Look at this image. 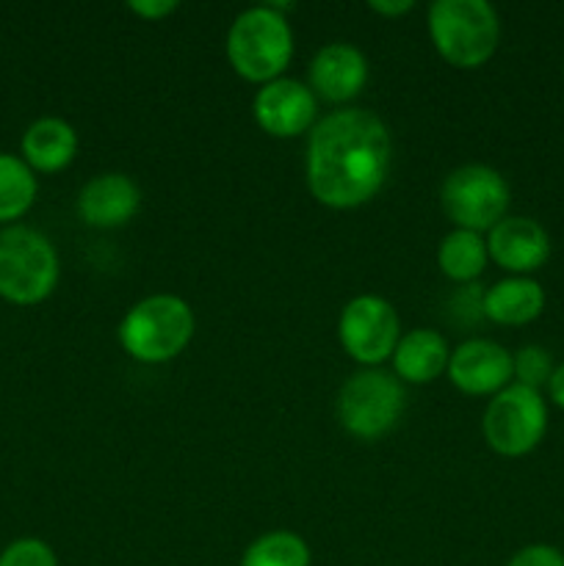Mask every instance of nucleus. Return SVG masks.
Segmentation results:
<instances>
[{
  "label": "nucleus",
  "instance_id": "7ed1b4c3",
  "mask_svg": "<svg viewBox=\"0 0 564 566\" xmlns=\"http://www.w3.org/2000/svg\"><path fill=\"white\" fill-rule=\"evenodd\" d=\"M227 59L238 75L252 83L282 77L293 59V33L285 14L269 3L241 11L227 31Z\"/></svg>",
  "mask_w": 564,
  "mask_h": 566
},
{
  "label": "nucleus",
  "instance_id": "a878e982",
  "mask_svg": "<svg viewBox=\"0 0 564 566\" xmlns=\"http://www.w3.org/2000/svg\"><path fill=\"white\" fill-rule=\"evenodd\" d=\"M547 392H551V401L564 409V365H558V368L553 370L551 381H547Z\"/></svg>",
  "mask_w": 564,
  "mask_h": 566
},
{
  "label": "nucleus",
  "instance_id": "ddd939ff",
  "mask_svg": "<svg viewBox=\"0 0 564 566\" xmlns=\"http://www.w3.org/2000/svg\"><path fill=\"white\" fill-rule=\"evenodd\" d=\"M142 208L136 180L122 171L97 175L77 193V216L88 227H122Z\"/></svg>",
  "mask_w": 564,
  "mask_h": 566
},
{
  "label": "nucleus",
  "instance_id": "5701e85b",
  "mask_svg": "<svg viewBox=\"0 0 564 566\" xmlns=\"http://www.w3.org/2000/svg\"><path fill=\"white\" fill-rule=\"evenodd\" d=\"M506 566H564V553L553 545H529L514 553Z\"/></svg>",
  "mask_w": 564,
  "mask_h": 566
},
{
  "label": "nucleus",
  "instance_id": "423d86ee",
  "mask_svg": "<svg viewBox=\"0 0 564 566\" xmlns=\"http://www.w3.org/2000/svg\"><path fill=\"white\" fill-rule=\"evenodd\" d=\"M407 403L401 379L387 370L365 368L348 376L337 396V420L357 440H382L398 426Z\"/></svg>",
  "mask_w": 564,
  "mask_h": 566
},
{
  "label": "nucleus",
  "instance_id": "393cba45",
  "mask_svg": "<svg viewBox=\"0 0 564 566\" xmlns=\"http://www.w3.org/2000/svg\"><path fill=\"white\" fill-rule=\"evenodd\" d=\"M412 0H368V9L385 17H401L412 11Z\"/></svg>",
  "mask_w": 564,
  "mask_h": 566
},
{
  "label": "nucleus",
  "instance_id": "39448f33",
  "mask_svg": "<svg viewBox=\"0 0 564 566\" xmlns=\"http://www.w3.org/2000/svg\"><path fill=\"white\" fill-rule=\"evenodd\" d=\"M59 274V254L42 232L22 224L0 230V298L31 307L55 291Z\"/></svg>",
  "mask_w": 564,
  "mask_h": 566
},
{
  "label": "nucleus",
  "instance_id": "9b49d317",
  "mask_svg": "<svg viewBox=\"0 0 564 566\" xmlns=\"http://www.w3.org/2000/svg\"><path fill=\"white\" fill-rule=\"evenodd\" d=\"M315 111H318V103H315L313 88L293 77L263 83L252 103L254 122L276 138L302 136L315 122Z\"/></svg>",
  "mask_w": 564,
  "mask_h": 566
},
{
  "label": "nucleus",
  "instance_id": "b1692460",
  "mask_svg": "<svg viewBox=\"0 0 564 566\" xmlns=\"http://www.w3.org/2000/svg\"><path fill=\"white\" fill-rule=\"evenodd\" d=\"M127 9L136 11L144 20H164L166 14L177 11V3L175 0H130Z\"/></svg>",
  "mask_w": 564,
  "mask_h": 566
},
{
  "label": "nucleus",
  "instance_id": "f03ea898",
  "mask_svg": "<svg viewBox=\"0 0 564 566\" xmlns=\"http://www.w3.org/2000/svg\"><path fill=\"white\" fill-rule=\"evenodd\" d=\"M429 36L437 53L459 70L487 64L501 42V20L487 0H435Z\"/></svg>",
  "mask_w": 564,
  "mask_h": 566
},
{
  "label": "nucleus",
  "instance_id": "412c9836",
  "mask_svg": "<svg viewBox=\"0 0 564 566\" xmlns=\"http://www.w3.org/2000/svg\"><path fill=\"white\" fill-rule=\"evenodd\" d=\"M512 363L518 385L531 387V390H540L542 385H547L553 370H556L553 368V357L542 346H523L518 354H512Z\"/></svg>",
  "mask_w": 564,
  "mask_h": 566
},
{
  "label": "nucleus",
  "instance_id": "2eb2a0df",
  "mask_svg": "<svg viewBox=\"0 0 564 566\" xmlns=\"http://www.w3.org/2000/svg\"><path fill=\"white\" fill-rule=\"evenodd\" d=\"M77 153V133L59 116H42L22 133V160L33 171H61Z\"/></svg>",
  "mask_w": 564,
  "mask_h": 566
},
{
  "label": "nucleus",
  "instance_id": "20e7f679",
  "mask_svg": "<svg viewBox=\"0 0 564 566\" xmlns=\"http://www.w3.org/2000/svg\"><path fill=\"white\" fill-rule=\"evenodd\" d=\"M194 310L186 298L155 293L142 298L119 324V343L133 359L160 365L175 359L194 337Z\"/></svg>",
  "mask_w": 564,
  "mask_h": 566
},
{
  "label": "nucleus",
  "instance_id": "0eeeda50",
  "mask_svg": "<svg viewBox=\"0 0 564 566\" xmlns=\"http://www.w3.org/2000/svg\"><path fill=\"white\" fill-rule=\"evenodd\" d=\"M440 202L457 230L490 232L506 219L509 182L501 171L484 164H464L442 180Z\"/></svg>",
  "mask_w": 564,
  "mask_h": 566
},
{
  "label": "nucleus",
  "instance_id": "1a4fd4ad",
  "mask_svg": "<svg viewBox=\"0 0 564 566\" xmlns=\"http://www.w3.org/2000/svg\"><path fill=\"white\" fill-rule=\"evenodd\" d=\"M337 337L348 357L357 359L359 365L374 368V365L385 363L401 340L396 307L382 296L352 298L337 321Z\"/></svg>",
  "mask_w": 564,
  "mask_h": 566
},
{
  "label": "nucleus",
  "instance_id": "6ab92c4d",
  "mask_svg": "<svg viewBox=\"0 0 564 566\" xmlns=\"http://www.w3.org/2000/svg\"><path fill=\"white\" fill-rule=\"evenodd\" d=\"M39 182L31 166L11 153H0V224L22 219L36 199Z\"/></svg>",
  "mask_w": 564,
  "mask_h": 566
},
{
  "label": "nucleus",
  "instance_id": "f8f14e48",
  "mask_svg": "<svg viewBox=\"0 0 564 566\" xmlns=\"http://www.w3.org/2000/svg\"><path fill=\"white\" fill-rule=\"evenodd\" d=\"M487 254L501 269L525 276L547 263V258H551V238H547L545 227L540 221L525 219V216H506V219L498 221L490 230Z\"/></svg>",
  "mask_w": 564,
  "mask_h": 566
},
{
  "label": "nucleus",
  "instance_id": "4be33fe9",
  "mask_svg": "<svg viewBox=\"0 0 564 566\" xmlns=\"http://www.w3.org/2000/svg\"><path fill=\"white\" fill-rule=\"evenodd\" d=\"M0 566H59L53 547L42 539H17L0 553Z\"/></svg>",
  "mask_w": 564,
  "mask_h": 566
},
{
  "label": "nucleus",
  "instance_id": "9d476101",
  "mask_svg": "<svg viewBox=\"0 0 564 566\" xmlns=\"http://www.w3.org/2000/svg\"><path fill=\"white\" fill-rule=\"evenodd\" d=\"M448 379L468 396H495L514 379L512 354L501 343L484 337L464 340L451 352Z\"/></svg>",
  "mask_w": 564,
  "mask_h": 566
},
{
  "label": "nucleus",
  "instance_id": "aec40b11",
  "mask_svg": "<svg viewBox=\"0 0 564 566\" xmlns=\"http://www.w3.org/2000/svg\"><path fill=\"white\" fill-rule=\"evenodd\" d=\"M241 566H310V547L293 531H269L247 547Z\"/></svg>",
  "mask_w": 564,
  "mask_h": 566
},
{
  "label": "nucleus",
  "instance_id": "6e6552de",
  "mask_svg": "<svg viewBox=\"0 0 564 566\" xmlns=\"http://www.w3.org/2000/svg\"><path fill=\"white\" fill-rule=\"evenodd\" d=\"M487 446L501 457H525L542 442L547 431V407L540 390L509 385L492 396L481 420Z\"/></svg>",
  "mask_w": 564,
  "mask_h": 566
},
{
  "label": "nucleus",
  "instance_id": "f257e3e1",
  "mask_svg": "<svg viewBox=\"0 0 564 566\" xmlns=\"http://www.w3.org/2000/svg\"><path fill=\"white\" fill-rule=\"evenodd\" d=\"M393 164L387 125L365 108L335 111L307 142V186L321 205L359 208L379 193Z\"/></svg>",
  "mask_w": 564,
  "mask_h": 566
},
{
  "label": "nucleus",
  "instance_id": "f3484780",
  "mask_svg": "<svg viewBox=\"0 0 564 566\" xmlns=\"http://www.w3.org/2000/svg\"><path fill=\"white\" fill-rule=\"evenodd\" d=\"M448 343L435 329H412L398 340L393 352V368L396 376L412 385H429L442 370H448Z\"/></svg>",
  "mask_w": 564,
  "mask_h": 566
},
{
  "label": "nucleus",
  "instance_id": "a211bd4d",
  "mask_svg": "<svg viewBox=\"0 0 564 566\" xmlns=\"http://www.w3.org/2000/svg\"><path fill=\"white\" fill-rule=\"evenodd\" d=\"M487 241L479 232L453 230L437 249V265L453 282H473L487 265Z\"/></svg>",
  "mask_w": 564,
  "mask_h": 566
},
{
  "label": "nucleus",
  "instance_id": "dca6fc26",
  "mask_svg": "<svg viewBox=\"0 0 564 566\" xmlns=\"http://www.w3.org/2000/svg\"><path fill=\"white\" fill-rule=\"evenodd\" d=\"M545 310V291L531 276H509L495 282L481 296V313L503 326H523L540 318Z\"/></svg>",
  "mask_w": 564,
  "mask_h": 566
},
{
  "label": "nucleus",
  "instance_id": "4468645a",
  "mask_svg": "<svg viewBox=\"0 0 564 566\" xmlns=\"http://www.w3.org/2000/svg\"><path fill=\"white\" fill-rule=\"evenodd\" d=\"M368 81V59L348 42L326 44L310 64V88L330 103H346L357 97Z\"/></svg>",
  "mask_w": 564,
  "mask_h": 566
}]
</instances>
